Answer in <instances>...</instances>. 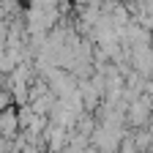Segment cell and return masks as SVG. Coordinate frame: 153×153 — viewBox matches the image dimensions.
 Masks as SVG:
<instances>
[{
  "label": "cell",
  "mask_w": 153,
  "mask_h": 153,
  "mask_svg": "<svg viewBox=\"0 0 153 153\" xmlns=\"http://www.w3.org/2000/svg\"><path fill=\"white\" fill-rule=\"evenodd\" d=\"M14 128H16V115L14 112H3V118H0V131L6 134H14Z\"/></svg>",
  "instance_id": "obj_1"
}]
</instances>
